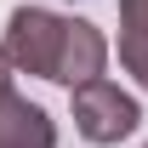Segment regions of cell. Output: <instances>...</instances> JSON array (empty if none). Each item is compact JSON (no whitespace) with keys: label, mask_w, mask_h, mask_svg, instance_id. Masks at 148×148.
Listing matches in <instances>:
<instances>
[{"label":"cell","mask_w":148,"mask_h":148,"mask_svg":"<svg viewBox=\"0 0 148 148\" xmlns=\"http://www.w3.org/2000/svg\"><path fill=\"white\" fill-rule=\"evenodd\" d=\"M6 63L17 74H34V80H57V86H86V80H103L108 69V40L91 17H57L46 6H17L6 17Z\"/></svg>","instance_id":"cell-1"},{"label":"cell","mask_w":148,"mask_h":148,"mask_svg":"<svg viewBox=\"0 0 148 148\" xmlns=\"http://www.w3.org/2000/svg\"><path fill=\"white\" fill-rule=\"evenodd\" d=\"M74 131L86 137V143L108 148V143H125L131 131L143 125V108H137V97L120 91L114 80H86V86H74Z\"/></svg>","instance_id":"cell-2"},{"label":"cell","mask_w":148,"mask_h":148,"mask_svg":"<svg viewBox=\"0 0 148 148\" xmlns=\"http://www.w3.org/2000/svg\"><path fill=\"white\" fill-rule=\"evenodd\" d=\"M0 148H57L51 114L12 86H0Z\"/></svg>","instance_id":"cell-3"},{"label":"cell","mask_w":148,"mask_h":148,"mask_svg":"<svg viewBox=\"0 0 148 148\" xmlns=\"http://www.w3.org/2000/svg\"><path fill=\"white\" fill-rule=\"evenodd\" d=\"M120 63L148 91V0H120Z\"/></svg>","instance_id":"cell-4"},{"label":"cell","mask_w":148,"mask_h":148,"mask_svg":"<svg viewBox=\"0 0 148 148\" xmlns=\"http://www.w3.org/2000/svg\"><path fill=\"white\" fill-rule=\"evenodd\" d=\"M0 86H12V63H6V51H0Z\"/></svg>","instance_id":"cell-5"}]
</instances>
